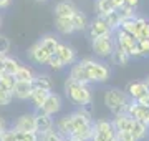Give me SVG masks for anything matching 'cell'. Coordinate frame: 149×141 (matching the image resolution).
Here are the masks:
<instances>
[{"mask_svg":"<svg viewBox=\"0 0 149 141\" xmlns=\"http://www.w3.org/2000/svg\"><path fill=\"white\" fill-rule=\"evenodd\" d=\"M65 93L70 98V101L74 105H78V106L90 105L91 100H93V93H91L90 85L74 82L73 78H68L65 82Z\"/></svg>","mask_w":149,"mask_h":141,"instance_id":"6da1fadb","label":"cell"},{"mask_svg":"<svg viewBox=\"0 0 149 141\" xmlns=\"http://www.w3.org/2000/svg\"><path fill=\"white\" fill-rule=\"evenodd\" d=\"M129 100H131V98L128 96V93L119 90V88H109V90L104 93V105H106V108L109 110L113 114L126 113Z\"/></svg>","mask_w":149,"mask_h":141,"instance_id":"7a4b0ae2","label":"cell"},{"mask_svg":"<svg viewBox=\"0 0 149 141\" xmlns=\"http://www.w3.org/2000/svg\"><path fill=\"white\" fill-rule=\"evenodd\" d=\"M81 63L85 65L91 83H104V82H108V78H109V75H111V71H109V68H108L104 63L96 61L95 58H83L81 60Z\"/></svg>","mask_w":149,"mask_h":141,"instance_id":"3957f363","label":"cell"},{"mask_svg":"<svg viewBox=\"0 0 149 141\" xmlns=\"http://www.w3.org/2000/svg\"><path fill=\"white\" fill-rule=\"evenodd\" d=\"M91 47H93L95 55H98V57H101V58L109 57L111 52L114 50V47H116V42H114V35H113V32L111 33H104V35H101V37L93 38Z\"/></svg>","mask_w":149,"mask_h":141,"instance_id":"277c9868","label":"cell"},{"mask_svg":"<svg viewBox=\"0 0 149 141\" xmlns=\"http://www.w3.org/2000/svg\"><path fill=\"white\" fill-rule=\"evenodd\" d=\"M114 133H116V130H114L111 121L98 119L93 123V138L90 141H108Z\"/></svg>","mask_w":149,"mask_h":141,"instance_id":"5b68a950","label":"cell"},{"mask_svg":"<svg viewBox=\"0 0 149 141\" xmlns=\"http://www.w3.org/2000/svg\"><path fill=\"white\" fill-rule=\"evenodd\" d=\"M126 113H128L133 119H139V121H143L144 125L149 126V106L139 105L136 100H129Z\"/></svg>","mask_w":149,"mask_h":141,"instance_id":"8992f818","label":"cell"},{"mask_svg":"<svg viewBox=\"0 0 149 141\" xmlns=\"http://www.w3.org/2000/svg\"><path fill=\"white\" fill-rule=\"evenodd\" d=\"M61 106H63L61 96H60V95H56V93H52V91H50V93H48V96H47V100H45V103L40 106V111L55 116V114L58 113L60 110H61Z\"/></svg>","mask_w":149,"mask_h":141,"instance_id":"52a82bcc","label":"cell"},{"mask_svg":"<svg viewBox=\"0 0 149 141\" xmlns=\"http://www.w3.org/2000/svg\"><path fill=\"white\" fill-rule=\"evenodd\" d=\"M116 32V37H114V42H116V47H119V48H123L124 52H131V50L136 47V43H138V40L131 35V33L124 32L123 28H118V30H114Z\"/></svg>","mask_w":149,"mask_h":141,"instance_id":"ba28073f","label":"cell"},{"mask_svg":"<svg viewBox=\"0 0 149 141\" xmlns=\"http://www.w3.org/2000/svg\"><path fill=\"white\" fill-rule=\"evenodd\" d=\"M52 128H55L53 116L37 110V113H35V131H37L38 135H42V133L52 130Z\"/></svg>","mask_w":149,"mask_h":141,"instance_id":"9c48e42d","label":"cell"},{"mask_svg":"<svg viewBox=\"0 0 149 141\" xmlns=\"http://www.w3.org/2000/svg\"><path fill=\"white\" fill-rule=\"evenodd\" d=\"M50 57L47 50L43 48L40 42L37 43H33L30 48H28V60L32 61V63H37V65H47V60Z\"/></svg>","mask_w":149,"mask_h":141,"instance_id":"30bf717a","label":"cell"},{"mask_svg":"<svg viewBox=\"0 0 149 141\" xmlns=\"http://www.w3.org/2000/svg\"><path fill=\"white\" fill-rule=\"evenodd\" d=\"M88 30H90V38L93 40V38L96 37H101V35H104V33H111V28L108 27L106 20L103 18V17H96L93 22H90V25H88Z\"/></svg>","mask_w":149,"mask_h":141,"instance_id":"8fae6325","label":"cell"},{"mask_svg":"<svg viewBox=\"0 0 149 141\" xmlns=\"http://www.w3.org/2000/svg\"><path fill=\"white\" fill-rule=\"evenodd\" d=\"M13 130L20 131V133H27V131H35V113H27L18 116L13 125Z\"/></svg>","mask_w":149,"mask_h":141,"instance_id":"7c38bea8","label":"cell"},{"mask_svg":"<svg viewBox=\"0 0 149 141\" xmlns=\"http://www.w3.org/2000/svg\"><path fill=\"white\" fill-rule=\"evenodd\" d=\"M55 53L60 57V60L65 63V66L66 65H73L74 61H76V52H74V48H71V47L66 45V43H58V47H56V50H55Z\"/></svg>","mask_w":149,"mask_h":141,"instance_id":"4fadbf2b","label":"cell"},{"mask_svg":"<svg viewBox=\"0 0 149 141\" xmlns=\"http://www.w3.org/2000/svg\"><path fill=\"white\" fill-rule=\"evenodd\" d=\"M32 90H33L32 82H20V80H17L15 87H13V90H12V93H13V98L20 100V101H25V100L30 98Z\"/></svg>","mask_w":149,"mask_h":141,"instance_id":"5bb4252c","label":"cell"},{"mask_svg":"<svg viewBox=\"0 0 149 141\" xmlns=\"http://www.w3.org/2000/svg\"><path fill=\"white\" fill-rule=\"evenodd\" d=\"M70 78H73L74 82H80V83H85V85H90L91 80L90 76H88V71H86L85 65L81 63V61H74L73 66H71V70H70Z\"/></svg>","mask_w":149,"mask_h":141,"instance_id":"9a60e30c","label":"cell"},{"mask_svg":"<svg viewBox=\"0 0 149 141\" xmlns=\"http://www.w3.org/2000/svg\"><path fill=\"white\" fill-rule=\"evenodd\" d=\"M56 131H58L60 135L63 136V138H68L74 133V128H73V121H71V114H65L61 118L56 121Z\"/></svg>","mask_w":149,"mask_h":141,"instance_id":"2e32d148","label":"cell"},{"mask_svg":"<svg viewBox=\"0 0 149 141\" xmlns=\"http://www.w3.org/2000/svg\"><path fill=\"white\" fill-rule=\"evenodd\" d=\"M149 88L146 82H129L126 87V93L131 100H138L139 96H143L144 93H148Z\"/></svg>","mask_w":149,"mask_h":141,"instance_id":"e0dca14e","label":"cell"},{"mask_svg":"<svg viewBox=\"0 0 149 141\" xmlns=\"http://www.w3.org/2000/svg\"><path fill=\"white\" fill-rule=\"evenodd\" d=\"M71 23H73L74 32H85V30H88L90 20L85 15V12H81L80 8H76L73 12V15H71Z\"/></svg>","mask_w":149,"mask_h":141,"instance_id":"ac0fdd59","label":"cell"},{"mask_svg":"<svg viewBox=\"0 0 149 141\" xmlns=\"http://www.w3.org/2000/svg\"><path fill=\"white\" fill-rule=\"evenodd\" d=\"M129 131L133 133L134 140H136V141H141V140H144V138L149 135V126L144 125L143 121H139V119H131Z\"/></svg>","mask_w":149,"mask_h":141,"instance_id":"d6986e66","label":"cell"},{"mask_svg":"<svg viewBox=\"0 0 149 141\" xmlns=\"http://www.w3.org/2000/svg\"><path fill=\"white\" fill-rule=\"evenodd\" d=\"M136 32H134V38L136 40H143V38H149V20L146 17H138L136 15Z\"/></svg>","mask_w":149,"mask_h":141,"instance_id":"ffe728a7","label":"cell"},{"mask_svg":"<svg viewBox=\"0 0 149 141\" xmlns=\"http://www.w3.org/2000/svg\"><path fill=\"white\" fill-rule=\"evenodd\" d=\"M55 28L61 35H71L74 32L73 23H71V17H55Z\"/></svg>","mask_w":149,"mask_h":141,"instance_id":"44dd1931","label":"cell"},{"mask_svg":"<svg viewBox=\"0 0 149 141\" xmlns=\"http://www.w3.org/2000/svg\"><path fill=\"white\" fill-rule=\"evenodd\" d=\"M109 58L113 60V63L118 66H128L129 61H131V57H129L128 52H124L123 48H119V47H114V50L111 52V55H109Z\"/></svg>","mask_w":149,"mask_h":141,"instance_id":"7402d4cb","label":"cell"},{"mask_svg":"<svg viewBox=\"0 0 149 141\" xmlns=\"http://www.w3.org/2000/svg\"><path fill=\"white\" fill-rule=\"evenodd\" d=\"M76 8L78 7L74 5L71 0H61L55 7V17H71Z\"/></svg>","mask_w":149,"mask_h":141,"instance_id":"603a6c76","label":"cell"},{"mask_svg":"<svg viewBox=\"0 0 149 141\" xmlns=\"http://www.w3.org/2000/svg\"><path fill=\"white\" fill-rule=\"evenodd\" d=\"M131 119L133 118L128 113H119V114H114V119H113L111 123L116 131H126L131 126Z\"/></svg>","mask_w":149,"mask_h":141,"instance_id":"cb8c5ba5","label":"cell"},{"mask_svg":"<svg viewBox=\"0 0 149 141\" xmlns=\"http://www.w3.org/2000/svg\"><path fill=\"white\" fill-rule=\"evenodd\" d=\"M48 90H42V88H35L33 87V90H32V93H30V101H32V105L35 106L37 110H40V106H42L43 103H45V100H47V96H48Z\"/></svg>","mask_w":149,"mask_h":141,"instance_id":"d4e9b609","label":"cell"},{"mask_svg":"<svg viewBox=\"0 0 149 141\" xmlns=\"http://www.w3.org/2000/svg\"><path fill=\"white\" fill-rule=\"evenodd\" d=\"M32 85L35 88H42V90H48V91H52V90H53V82H52V78H50L48 75H45V73L33 76Z\"/></svg>","mask_w":149,"mask_h":141,"instance_id":"484cf974","label":"cell"},{"mask_svg":"<svg viewBox=\"0 0 149 141\" xmlns=\"http://www.w3.org/2000/svg\"><path fill=\"white\" fill-rule=\"evenodd\" d=\"M20 60L15 58V57H8V55H5V61H3V71L5 73H8V75H13L15 76L17 70L20 68Z\"/></svg>","mask_w":149,"mask_h":141,"instance_id":"4316f807","label":"cell"},{"mask_svg":"<svg viewBox=\"0 0 149 141\" xmlns=\"http://www.w3.org/2000/svg\"><path fill=\"white\" fill-rule=\"evenodd\" d=\"M100 17H103L106 20L108 27L111 28V32H114V30H118V28L121 27V17H119L118 10H113L109 13H106V15H100Z\"/></svg>","mask_w":149,"mask_h":141,"instance_id":"83f0119b","label":"cell"},{"mask_svg":"<svg viewBox=\"0 0 149 141\" xmlns=\"http://www.w3.org/2000/svg\"><path fill=\"white\" fill-rule=\"evenodd\" d=\"M58 43L60 42H58V38L55 37V35H45V37H42V40H40V45L47 50L48 53H55Z\"/></svg>","mask_w":149,"mask_h":141,"instance_id":"f1b7e54d","label":"cell"},{"mask_svg":"<svg viewBox=\"0 0 149 141\" xmlns=\"http://www.w3.org/2000/svg\"><path fill=\"white\" fill-rule=\"evenodd\" d=\"M33 71L32 68H28V66L25 65H20V68L17 70L15 73V80H20V82H32L33 80Z\"/></svg>","mask_w":149,"mask_h":141,"instance_id":"f546056e","label":"cell"},{"mask_svg":"<svg viewBox=\"0 0 149 141\" xmlns=\"http://www.w3.org/2000/svg\"><path fill=\"white\" fill-rule=\"evenodd\" d=\"M15 76L13 75H8V73H5V71H0V87L5 88V90H8V91H12L13 90V87H15Z\"/></svg>","mask_w":149,"mask_h":141,"instance_id":"4dcf8cb0","label":"cell"},{"mask_svg":"<svg viewBox=\"0 0 149 141\" xmlns=\"http://www.w3.org/2000/svg\"><path fill=\"white\" fill-rule=\"evenodd\" d=\"M96 12H98V15H106V13H109V12L114 10V7L111 5V2L109 0H96Z\"/></svg>","mask_w":149,"mask_h":141,"instance_id":"1f68e13d","label":"cell"},{"mask_svg":"<svg viewBox=\"0 0 149 141\" xmlns=\"http://www.w3.org/2000/svg\"><path fill=\"white\" fill-rule=\"evenodd\" d=\"M61 140H63V136L60 135L55 128H52V130H48L40 135V141H61Z\"/></svg>","mask_w":149,"mask_h":141,"instance_id":"d6a6232c","label":"cell"},{"mask_svg":"<svg viewBox=\"0 0 149 141\" xmlns=\"http://www.w3.org/2000/svg\"><path fill=\"white\" fill-rule=\"evenodd\" d=\"M47 65H50L53 70H63L65 68V63L60 60V57L56 53H50V57L47 60Z\"/></svg>","mask_w":149,"mask_h":141,"instance_id":"836d02e7","label":"cell"},{"mask_svg":"<svg viewBox=\"0 0 149 141\" xmlns=\"http://www.w3.org/2000/svg\"><path fill=\"white\" fill-rule=\"evenodd\" d=\"M118 13H119L121 22H123V20H128V18H134L136 17V8H133V7H129V5H123L118 10Z\"/></svg>","mask_w":149,"mask_h":141,"instance_id":"e575fe53","label":"cell"},{"mask_svg":"<svg viewBox=\"0 0 149 141\" xmlns=\"http://www.w3.org/2000/svg\"><path fill=\"white\" fill-rule=\"evenodd\" d=\"M17 136H18V141H40V135L37 131H27V133L17 131Z\"/></svg>","mask_w":149,"mask_h":141,"instance_id":"d590c367","label":"cell"},{"mask_svg":"<svg viewBox=\"0 0 149 141\" xmlns=\"http://www.w3.org/2000/svg\"><path fill=\"white\" fill-rule=\"evenodd\" d=\"M12 100H13V93L0 87V106H7V105H10Z\"/></svg>","mask_w":149,"mask_h":141,"instance_id":"8d00e7d4","label":"cell"},{"mask_svg":"<svg viewBox=\"0 0 149 141\" xmlns=\"http://www.w3.org/2000/svg\"><path fill=\"white\" fill-rule=\"evenodd\" d=\"M0 141H18V136H17V131L12 128H5V130L0 133Z\"/></svg>","mask_w":149,"mask_h":141,"instance_id":"74e56055","label":"cell"},{"mask_svg":"<svg viewBox=\"0 0 149 141\" xmlns=\"http://www.w3.org/2000/svg\"><path fill=\"white\" fill-rule=\"evenodd\" d=\"M138 48L139 52H141V55H143V58H146V57H149V38H143V40H138Z\"/></svg>","mask_w":149,"mask_h":141,"instance_id":"f35d334b","label":"cell"},{"mask_svg":"<svg viewBox=\"0 0 149 141\" xmlns=\"http://www.w3.org/2000/svg\"><path fill=\"white\" fill-rule=\"evenodd\" d=\"M10 47H12L10 38H7L5 35H0V53L7 55L8 52H10Z\"/></svg>","mask_w":149,"mask_h":141,"instance_id":"ab89813d","label":"cell"},{"mask_svg":"<svg viewBox=\"0 0 149 141\" xmlns=\"http://www.w3.org/2000/svg\"><path fill=\"white\" fill-rule=\"evenodd\" d=\"M116 135H118V138H119V141H136L134 140V136H133V133L129 130H126V131H116Z\"/></svg>","mask_w":149,"mask_h":141,"instance_id":"60d3db41","label":"cell"},{"mask_svg":"<svg viewBox=\"0 0 149 141\" xmlns=\"http://www.w3.org/2000/svg\"><path fill=\"white\" fill-rule=\"evenodd\" d=\"M139 105H144V106H149V91L148 93H144L143 96H139L138 100H136Z\"/></svg>","mask_w":149,"mask_h":141,"instance_id":"b9f144b4","label":"cell"},{"mask_svg":"<svg viewBox=\"0 0 149 141\" xmlns=\"http://www.w3.org/2000/svg\"><path fill=\"white\" fill-rule=\"evenodd\" d=\"M111 2V5L114 7V10H119L123 5H124V0H109Z\"/></svg>","mask_w":149,"mask_h":141,"instance_id":"7bdbcfd3","label":"cell"},{"mask_svg":"<svg viewBox=\"0 0 149 141\" xmlns=\"http://www.w3.org/2000/svg\"><path fill=\"white\" fill-rule=\"evenodd\" d=\"M12 5V0H0V10H5Z\"/></svg>","mask_w":149,"mask_h":141,"instance_id":"ee69618b","label":"cell"},{"mask_svg":"<svg viewBox=\"0 0 149 141\" xmlns=\"http://www.w3.org/2000/svg\"><path fill=\"white\" fill-rule=\"evenodd\" d=\"M124 5H129V7H133V8H136L139 5V0H124Z\"/></svg>","mask_w":149,"mask_h":141,"instance_id":"f6af8a7d","label":"cell"},{"mask_svg":"<svg viewBox=\"0 0 149 141\" xmlns=\"http://www.w3.org/2000/svg\"><path fill=\"white\" fill-rule=\"evenodd\" d=\"M5 128H7V121H5L3 118H2V116H0V133L5 130Z\"/></svg>","mask_w":149,"mask_h":141,"instance_id":"bcb514c9","label":"cell"},{"mask_svg":"<svg viewBox=\"0 0 149 141\" xmlns=\"http://www.w3.org/2000/svg\"><path fill=\"white\" fill-rule=\"evenodd\" d=\"M3 61H5V55L0 53V71H3Z\"/></svg>","mask_w":149,"mask_h":141,"instance_id":"7dc6e473","label":"cell"},{"mask_svg":"<svg viewBox=\"0 0 149 141\" xmlns=\"http://www.w3.org/2000/svg\"><path fill=\"white\" fill-rule=\"evenodd\" d=\"M108 141H119V138H118V135L114 133V135H113V136H111V138H109Z\"/></svg>","mask_w":149,"mask_h":141,"instance_id":"c3c4849f","label":"cell"},{"mask_svg":"<svg viewBox=\"0 0 149 141\" xmlns=\"http://www.w3.org/2000/svg\"><path fill=\"white\" fill-rule=\"evenodd\" d=\"M146 85H148V88H149V76L146 78Z\"/></svg>","mask_w":149,"mask_h":141,"instance_id":"681fc988","label":"cell"},{"mask_svg":"<svg viewBox=\"0 0 149 141\" xmlns=\"http://www.w3.org/2000/svg\"><path fill=\"white\" fill-rule=\"evenodd\" d=\"M2 22H3V20H2V15H0V28H2Z\"/></svg>","mask_w":149,"mask_h":141,"instance_id":"f907efd6","label":"cell"},{"mask_svg":"<svg viewBox=\"0 0 149 141\" xmlns=\"http://www.w3.org/2000/svg\"><path fill=\"white\" fill-rule=\"evenodd\" d=\"M61 141H70V140H68V138H63V140H61Z\"/></svg>","mask_w":149,"mask_h":141,"instance_id":"816d5d0a","label":"cell"},{"mask_svg":"<svg viewBox=\"0 0 149 141\" xmlns=\"http://www.w3.org/2000/svg\"><path fill=\"white\" fill-rule=\"evenodd\" d=\"M35 2H47V0H35Z\"/></svg>","mask_w":149,"mask_h":141,"instance_id":"f5cc1de1","label":"cell"}]
</instances>
